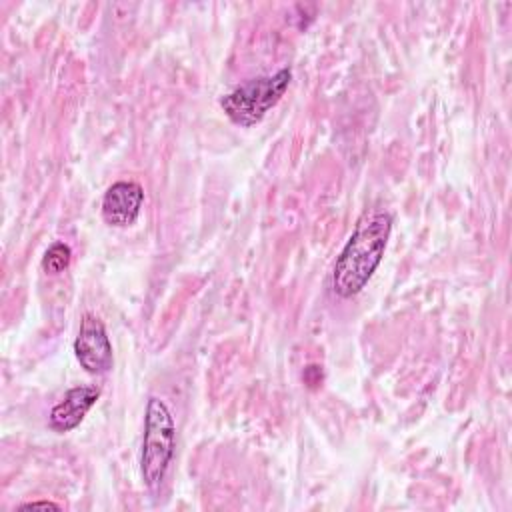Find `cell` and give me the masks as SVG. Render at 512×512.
I'll return each mask as SVG.
<instances>
[{
    "instance_id": "1",
    "label": "cell",
    "mask_w": 512,
    "mask_h": 512,
    "mask_svg": "<svg viewBox=\"0 0 512 512\" xmlns=\"http://www.w3.org/2000/svg\"><path fill=\"white\" fill-rule=\"evenodd\" d=\"M392 230V216L386 210H366L342 252L338 254L332 270V290L340 298H352L368 284L384 258V250Z\"/></svg>"
},
{
    "instance_id": "2",
    "label": "cell",
    "mask_w": 512,
    "mask_h": 512,
    "mask_svg": "<svg viewBox=\"0 0 512 512\" xmlns=\"http://www.w3.org/2000/svg\"><path fill=\"white\" fill-rule=\"evenodd\" d=\"M176 424L170 408L158 396H150L144 414V434L140 450V476L146 488L156 490L174 458Z\"/></svg>"
},
{
    "instance_id": "3",
    "label": "cell",
    "mask_w": 512,
    "mask_h": 512,
    "mask_svg": "<svg viewBox=\"0 0 512 512\" xmlns=\"http://www.w3.org/2000/svg\"><path fill=\"white\" fill-rule=\"evenodd\" d=\"M290 80V68H280L274 74L246 80L228 94H224L220 98V106L234 124L254 126L266 116L270 108H274L280 102Z\"/></svg>"
},
{
    "instance_id": "4",
    "label": "cell",
    "mask_w": 512,
    "mask_h": 512,
    "mask_svg": "<svg viewBox=\"0 0 512 512\" xmlns=\"http://www.w3.org/2000/svg\"><path fill=\"white\" fill-rule=\"evenodd\" d=\"M74 356L78 364L94 376L106 374L114 364L112 342L104 322L94 314H84L74 340Z\"/></svg>"
},
{
    "instance_id": "5",
    "label": "cell",
    "mask_w": 512,
    "mask_h": 512,
    "mask_svg": "<svg viewBox=\"0 0 512 512\" xmlns=\"http://www.w3.org/2000/svg\"><path fill=\"white\" fill-rule=\"evenodd\" d=\"M144 204V190L134 180H118L104 192L102 218L114 228H126L136 222Z\"/></svg>"
},
{
    "instance_id": "6",
    "label": "cell",
    "mask_w": 512,
    "mask_h": 512,
    "mask_svg": "<svg viewBox=\"0 0 512 512\" xmlns=\"http://www.w3.org/2000/svg\"><path fill=\"white\" fill-rule=\"evenodd\" d=\"M98 396H100V388L92 384L70 388L64 394V398L50 410L48 426L60 434L74 430L84 420L88 410L96 404Z\"/></svg>"
},
{
    "instance_id": "7",
    "label": "cell",
    "mask_w": 512,
    "mask_h": 512,
    "mask_svg": "<svg viewBox=\"0 0 512 512\" xmlns=\"http://www.w3.org/2000/svg\"><path fill=\"white\" fill-rule=\"evenodd\" d=\"M72 250L64 242H52L42 258V268L50 274H60L70 266Z\"/></svg>"
},
{
    "instance_id": "8",
    "label": "cell",
    "mask_w": 512,
    "mask_h": 512,
    "mask_svg": "<svg viewBox=\"0 0 512 512\" xmlns=\"http://www.w3.org/2000/svg\"><path fill=\"white\" fill-rule=\"evenodd\" d=\"M34 508H52V510H58L60 506L50 502V500H36V502H28V504H22L20 510H34Z\"/></svg>"
}]
</instances>
